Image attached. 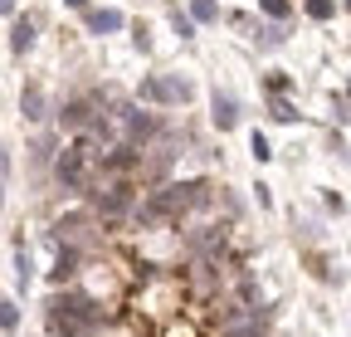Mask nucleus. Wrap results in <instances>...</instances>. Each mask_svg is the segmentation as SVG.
<instances>
[{
	"mask_svg": "<svg viewBox=\"0 0 351 337\" xmlns=\"http://www.w3.org/2000/svg\"><path fill=\"white\" fill-rule=\"evenodd\" d=\"M49 308H54V327L64 337H88V332L103 323V308L93 299H83V293H59Z\"/></svg>",
	"mask_w": 351,
	"mask_h": 337,
	"instance_id": "1",
	"label": "nucleus"
},
{
	"mask_svg": "<svg viewBox=\"0 0 351 337\" xmlns=\"http://www.w3.org/2000/svg\"><path fill=\"white\" fill-rule=\"evenodd\" d=\"M142 98H152V103H186L191 98V83L186 78H147L142 83Z\"/></svg>",
	"mask_w": 351,
	"mask_h": 337,
	"instance_id": "2",
	"label": "nucleus"
},
{
	"mask_svg": "<svg viewBox=\"0 0 351 337\" xmlns=\"http://www.w3.org/2000/svg\"><path fill=\"white\" fill-rule=\"evenodd\" d=\"M122 122H127V132H132V142H147V137H156V117H152V113H137V108H122Z\"/></svg>",
	"mask_w": 351,
	"mask_h": 337,
	"instance_id": "3",
	"label": "nucleus"
},
{
	"mask_svg": "<svg viewBox=\"0 0 351 337\" xmlns=\"http://www.w3.org/2000/svg\"><path fill=\"white\" fill-rule=\"evenodd\" d=\"M210 108H215V128H219V132H230L234 122H239V108H234V98H230V93H219V89H215Z\"/></svg>",
	"mask_w": 351,
	"mask_h": 337,
	"instance_id": "4",
	"label": "nucleus"
},
{
	"mask_svg": "<svg viewBox=\"0 0 351 337\" xmlns=\"http://www.w3.org/2000/svg\"><path fill=\"white\" fill-rule=\"evenodd\" d=\"M59 181H64V186H78V181H83V152H78V147L59 156Z\"/></svg>",
	"mask_w": 351,
	"mask_h": 337,
	"instance_id": "5",
	"label": "nucleus"
},
{
	"mask_svg": "<svg viewBox=\"0 0 351 337\" xmlns=\"http://www.w3.org/2000/svg\"><path fill=\"white\" fill-rule=\"evenodd\" d=\"M127 20H122V10H93L88 15V30L93 34H112V30H122Z\"/></svg>",
	"mask_w": 351,
	"mask_h": 337,
	"instance_id": "6",
	"label": "nucleus"
},
{
	"mask_svg": "<svg viewBox=\"0 0 351 337\" xmlns=\"http://www.w3.org/2000/svg\"><path fill=\"white\" fill-rule=\"evenodd\" d=\"M29 45H34V25H29V15H25V20H15V30H10V49L25 54Z\"/></svg>",
	"mask_w": 351,
	"mask_h": 337,
	"instance_id": "7",
	"label": "nucleus"
},
{
	"mask_svg": "<svg viewBox=\"0 0 351 337\" xmlns=\"http://www.w3.org/2000/svg\"><path fill=\"white\" fill-rule=\"evenodd\" d=\"M20 113H25L29 122H39V117H44V93H39V89H25V93H20Z\"/></svg>",
	"mask_w": 351,
	"mask_h": 337,
	"instance_id": "8",
	"label": "nucleus"
},
{
	"mask_svg": "<svg viewBox=\"0 0 351 337\" xmlns=\"http://www.w3.org/2000/svg\"><path fill=\"white\" fill-rule=\"evenodd\" d=\"M73 269H78V249H64V244H59V259H54V283H64Z\"/></svg>",
	"mask_w": 351,
	"mask_h": 337,
	"instance_id": "9",
	"label": "nucleus"
},
{
	"mask_svg": "<svg viewBox=\"0 0 351 337\" xmlns=\"http://www.w3.org/2000/svg\"><path fill=\"white\" fill-rule=\"evenodd\" d=\"M29 279H34V264H29V249H15V283H20V288H29Z\"/></svg>",
	"mask_w": 351,
	"mask_h": 337,
	"instance_id": "10",
	"label": "nucleus"
},
{
	"mask_svg": "<svg viewBox=\"0 0 351 337\" xmlns=\"http://www.w3.org/2000/svg\"><path fill=\"white\" fill-rule=\"evenodd\" d=\"M64 128H83V122H88V103H64Z\"/></svg>",
	"mask_w": 351,
	"mask_h": 337,
	"instance_id": "11",
	"label": "nucleus"
},
{
	"mask_svg": "<svg viewBox=\"0 0 351 337\" xmlns=\"http://www.w3.org/2000/svg\"><path fill=\"white\" fill-rule=\"evenodd\" d=\"M171 30L181 34V39H195V15H181V10H171Z\"/></svg>",
	"mask_w": 351,
	"mask_h": 337,
	"instance_id": "12",
	"label": "nucleus"
},
{
	"mask_svg": "<svg viewBox=\"0 0 351 337\" xmlns=\"http://www.w3.org/2000/svg\"><path fill=\"white\" fill-rule=\"evenodd\" d=\"M98 210H108V216H122V210H127V196H122V191H112V196H98Z\"/></svg>",
	"mask_w": 351,
	"mask_h": 337,
	"instance_id": "13",
	"label": "nucleus"
},
{
	"mask_svg": "<svg viewBox=\"0 0 351 337\" xmlns=\"http://www.w3.org/2000/svg\"><path fill=\"white\" fill-rule=\"evenodd\" d=\"M307 15H313V20H332L337 15V0H307Z\"/></svg>",
	"mask_w": 351,
	"mask_h": 337,
	"instance_id": "14",
	"label": "nucleus"
},
{
	"mask_svg": "<svg viewBox=\"0 0 351 337\" xmlns=\"http://www.w3.org/2000/svg\"><path fill=\"white\" fill-rule=\"evenodd\" d=\"M191 15H195V20H205V25H210V20H219L215 0H191Z\"/></svg>",
	"mask_w": 351,
	"mask_h": 337,
	"instance_id": "15",
	"label": "nucleus"
},
{
	"mask_svg": "<svg viewBox=\"0 0 351 337\" xmlns=\"http://www.w3.org/2000/svg\"><path fill=\"white\" fill-rule=\"evenodd\" d=\"M249 152H254V161H269V156H274V152H269V137H263V132L249 137Z\"/></svg>",
	"mask_w": 351,
	"mask_h": 337,
	"instance_id": "16",
	"label": "nucleus"
},
{
	"mask_svg": "<svg viewBox=\"0 0 351 337\" xmlns=\"http://www.w3.org/2000/svg\"><path fill=\"white\" fill-rule=\"evenodd\" d=\"M0 323H5V332H15V327H20V308H15L10 299L0 303Z\"/></svg>",
	"mask_w": 351,
	"mask_h": 337,
	"instance_id": "17",
	"label": "nucleus"
},
{
	"mask_svg": "<svg viewBox=\"0 0 351 337\" xmlns=\"http://www.w3.org/2000/svg\"><path fill=\"white\" fill-rule=\"evenodd\" d=\"M103 166H112V172H122V166H132V147H117L112 156H103Z\"/></svg>",
	"mask_w": 351,
	"mask_h": 337,
	"instance_id": "18",
	"label": "nucleus"
},
{
	"mask_svg": "<svg viewBox=\"0 0 351 337\" xmlns=\"http://www.w3.org/2000/svg\"><path fill=\"white\" fill-rule=\"evenodd\" d=\"M258 10H269L274 20H288V0H258Z\"/></svg>",
	"mask_w": 351,
	"mask_h": 337,
	"instance_id": "19",
	"label": "nucleus"
},
{
	"mask_svg": "<svg viewBox=\"0 0 351 337\" xmlns=\"http://www.w3.org/2000/svg\"><path fill=\"white\" fill-rule=\"evenodd\" d=\"M274 117H278V122H293L298 113H293V103H283V98H274Z\"/></svg>",
	"mask_w": 351,
	"mask_h": 337,
	"instance_id": "20",
	"label": "nucleus"
},
{
	"mask_svg": "<svg viewBox=\"0 0 351 337\" xmlns=\"http://www.w3.org/2000/svg\"><path fill=\"white\" fill-rule=\"evenodd\" d=\"M69 5H73V10H83V5H88V0H69Z\"/></svg>",
	"mask_w": 351,
	"mask_h": 337,
	"instance_id": "21",
	"label": "nucleus"
},
{
	"mask_svg": "<svg viewBox=\"0 0 351 337\" xmlns=\"http://www.w3.org/2000/svg\"><path fill=\"white\" fill-rule=\"evenodd\" d=\"M346 10H351V0H346Z\"/></svg>",
	"mask_w": 351,
	"mask_h": 337,
	"instance_id": "22",
	"label": "nucleus"
}]
</instances>
